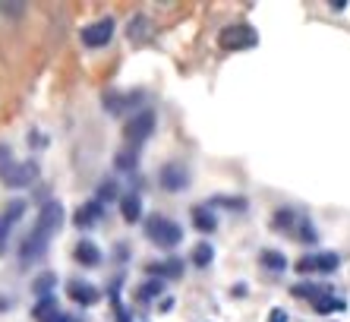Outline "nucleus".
Listing matches in <instances>:
<instances>
[{
    "mask_svg": "<svg viewBox=\"0 0 350 322\" xmlns=\"http://www.w3.org/2000/svg\"><path fill=\"white\" fill-rule=\"evenodd\" d=\"M60 225H64V206H60V202H48L38 215V225H35L32 234L23 240V262H35V259L44 256L51 237L60 231Z\"/></svg>",
    "mask_w": 350,
    "mask_h": 322,
    "instance_id": "nucleus-1",
    "label": "nucleus"
},
{
    "mask_svg": "<svg viewBox=\"0 0 350 322\" xmlns=\"http://www.w3.org/2000/svg\"><path fill=\"white\" fill-rule=\"evenodd\" d=\"M293 297L312 300V310H316L319 316L341 313V310H347V300L334 297V288H328V284H293Z\"/></svg>",
    "mask_w": 350,
    "mask_h": 322,
    "instance_id": "nucleus-2",
    "label": "nucleus"
},
{
    "mask_svg": "<svg viewBox=\"0 0 350 322\" xmlns=\"http://www.w3.org/2000/svg\"><path fill=\"white\" fill-rule=\"evenodd\" d=\"M275 231L287 234V237H293V240H300V243H316V231H312L310 225V218L300 215V212H293V209H281L275 215Z\"/></svg>",
    "mask_w": 350,
    "mask_h": 322,
    "instance_id": "nucleus-3",
    "label": "nucleus"
},
{
    "mask_svg": "<svg viewBox=\"0 0 350 322\" xmlns=\"http://www.w3.org/2000/svg\"><path fill=\"white\" fill-rule=\"evenodd\" d=\"M146 234L155 247H164V250H167V247H177V243L183 240V227H180L177 221H171L167 215H148Z\"/></svg>",
    "mask_w": 350,
    "mask_h": 322,
    "instance_id": "nucleus-4",
    "label": "nucleus"
},
{
    "mask_svg": "<svg viewBox=\"0 0 350 322\" xmlns=\"http://www.w3.org/2000/svg\"><path fill=\"white\" fill-rule=\"evenodd\" d=\"M218 45L224 51H246V48H256L259 45V32L253 25L246 23H237V25H224L218 35Z\"/></svg>",
    "mask_w": 350,
    "mask_h": 322,
    "instance_id": "nucleus-5",
    "label": "nucleus"
},
{
    "mask_svg": "<svg viewBox=\"0 0 350 322\" xmlns=\"http://www.w3.org/2000/svg\"><path fill=\"white\" fill-rule=\"evenodd\" d=\"M152 129H155V114H152V111H139V114H133L130 121H126V127H123V139H126V145L136 152L139 145L152 136Z\"/></svg>",
    "mask_w": 350,
    "mask_h": 322,
    "instance_id": "nucleus-6",
    "label": "nucleus"
},
{
    "mask_svg": "<svg viewBox=\"0 0 350 322\" xmlns=\"http://www.w3.org/2000/svg\"><path fill=\"white\" fill-rule=\"evenodd\" d=\"M0 177L7 186H25L38 177V164L35 161H10V164H0Z\"/></svg>",
    "mask_w": 350,
    "mask_h": 322,
    "instance_id": "nucleus-7",
    "label": "nucleus"
},
{
    "mask_svg": "<svg viewBox=\"0 0 350 322\" xmlns=\"http://www.w3.org/2000/svg\"><path fill=\"white\" fill-rule=\"evenodd\" d=\"M338 266H341V256H338V253H312V256H303L293 269L303 275H328Z\"/></svg>",
    "mask_w": 350,
    "mask_h": 322,
    "instance_id": "nucleus-8",
    "label": "nucleus"
},
{
    "mask_svg": "<svg viewBox=\"0 0 350 322\" xmlns=\"http://www.w3.org/2000/svg\"><path fill=\"white\" fill-rule=\"evenodd\" d=\"M142 101H146V92H130V95H105V108L111 114H139V108H142Z\"/></svg>",
    "mask_w": 350,
    "mask_h": 322,
    "instance_id": "nucleus-9",
    "label": "nucleus"
},
{
    "mask_svg": "<svg viewBox=\"0 0 350 322\" xmlns=\"http://www.w3.org/2000/svg\"><path fill=\"white\" fill-rule=\"evenodd\" d=\"M111 38H114V19L111 16L92 23L89 29H82V41H85L89 48H105Z\"/></svg>",
    "mask_w": 350,
    "mask_h": 322,
    "instance_id": "nucleus-10",
    "label": "nucleus"
},
{
    "mask_svg": "<svg viewBox=\"0 0 350 322\" xmlns=\"http://www.w3.org/2000/svg\"><path fill=\"white\" fill-rule=\"evenodd\" d=\"M189 184V171L183 164H164L161 168V186L164 190H171V193H180V190H187Z\"/></svg>",
    "mask_w": 350,
    "mask_h": 322,
    "instance_id": "nucleus-11",
    "label": "nucleus"
},
{
    "mask_svg": "<svg viewBox=\"0 0 350 322\" xmlns=\"http://www.w3.org/2000/svg\"><path fill=\"white\" fill-rule=\"evenodd\" d=\"M66 294L76 300V304H82V306H92V304H98V288H92V284H85V282H70L66 284Z\"/></svg>",
    "mask_w": 350,
    "mask_h": 322,
    "instance_id": "nucleus-12",
    "label": "nucleus"
},
{
    "mask_svg": "<svg viewBox=\"0 0 350 322\" xmlns=\"http://www.w3.org/2000/svg\"><path fill=\"white\" fill-rule=\"evenodd\" d=\"M76 227H89V225H98L101 221V202H85V206H79L73 215Z\"/></svg>",
    "mask_w": 350,
    "mask_h": 322,
    "instance_id": "nucleus-13",
    "label": "nucleus"
},
{
    "mask_svg": "<svg viewBox=\"0 0 350 322\" xmlns=\"http://www.w3.org/2000/svg\"><path fill=\"white\" fill-rule=\"evenodd\" d=\"M76 262H82V266H101V250L92 240H79L76 243Z\"/></svg>",
    "mask_w": 350,
    "mask_h": 322,
    "instance_id": "nucleus-14",
    "label": "nucleus"
},
{
    "mask_svg": "<svg viewBox=\"0 0 350 322\" xmlns=\"http://www.w3.org/2000/svg\"><path fill=\"white\" fill-rule=\"evenodd\" d=\"M193 225L202 234H212L215 227H218V215H212V209H205V206H196L193 209Z\"/></svg>",
    "mask_w": 350,
    "mask_h": 322,
    "instance_id": "nucleus-15",
    "label": "nucleus"
},
{
    "mask_svg": "<svg viewBox=\"0 0 350 322\" xmlns=\"http://www.w3.org/2000/svg\"><path fill=\"white\" fill-rule=\"evenodd\" d=\"M259 262H262L265 269H271V272H284V269H287L284 253H278V250H262Z\"/></svg>",
    "mask_w": 350,
    "mask_h": 322,
    "instance_id": "nucleus-16",
    "label": "nucleus"
},
{
    "mask_svg": "<svg viewBox=\"0 0 350 322\" xmlns=\"http://www.w3.org/2000/svg\"><path fill=\"white\" fill-rule=\"evenodd\" d=\"M57 313H60V310H57V304H54V297H44L38 306H35V313H32V316H35L38 322H51Z\"/></svg>",
    "mask_w": 350,
    "mask_h": 322,
    "instance_id": "nucleus-17",
    "label": "nucleus"
},
{
    "mask_svg": "<svg viewBox=\"0 0 350 322\" xmlns=\"http://www.w3.org/2000/svg\"><path fill=\"white\" fill-rule=\"evenodd\" d=\"M148 272H152V275H167V278H180L183 266H180L177 259H171V262H152V266H148Z\"/></svg>",
    "mask_w": 350,
    "mask_h": 322,
    "instance_id": "nucleus-18",
    "label": "nucleus"
},
{
    "mask_svg": "<svg viewBox=\"0 0 350 322\" xmlns=\"http://www.w3.org/2000/svg\"><path fill=\"white\" fill-rule=\"evenodd\" d=\"M120 209H123V218H126V221H139V196L126 193L120 199Z\"/></svg>",
    "mask_w": 350,
    "mask_h": 322,
    "instance_id": "nucleus-19",
    "label": "nucleus"
},
{
    "mask_svg": "<svg viewBox=\"0 0 350 322\" xmlns=\"http://www.w3.org/2000/svg\"><path fill=\"white\" fill-rule=\"evenodd\" d=\"M212 256H215V250L208 247V243H199L193 250V266H199V269H205L208 262H212Z\"/></svg>",
    "mask_w": 350,
    "mask_h": 322,
    "instance_id": "nucleus-20",
    "label": "nucleus"
},
{
    "mask_svg": "<svg viewBox=\"0 0 350 322\" xmlns=\"http://www.w3.org/2000/svg\"><path fill=\"white\" fill-rule=\"evenodd\" d=\"M114 164L120 171H133V168H136V152H133V149H126V152H117Z\"/></svg>",
    "mask_w": 350,
    "mask_h": 322,
    "instance_id": "nucleus-21",
    "label": "nucleus"
},
{
    "mask_svg": "<svg viewBox=\"0 0 350 322\" xmlns=\"http://www.w3.org/2000/svg\"><path fill=\"white\" fill-rule=\"evenodd\" d=\"M161 288H164L161 282H146L142 288H139L136 297H139V300H152V297H158V294H161Z\"/></svg>",
    "mask_w": 350,
    "mask_h": 322,
    "instance_id": "nucleus-22",
    "label": "nucleus"
},
{
    "mask_svg": "<svg viewBox=\"0 0 350 322\" xmlns=\"http://www.w3.org/2000/svg\"><path fill=\"white\" fill-rule=\"evenodd\" d=\"M32 288H35V294H44V297H51V288H54V275H51V272L41 275V278L32 284Z\"/></svg>",
    "mask_w": 350,
    "mask_h": 322,
    "instance_id": "nucleus-23",
    "label": "nucleus"
},
{
    "mask_svg": "<svg viewBox=\"0 0 350 322\" xmlns=\"http://www.w3.org/2000/svg\"><path fill=\"white\" fill-rule=\"evenodd\" d=\"M10 227H13V225H10L7 218L0 215V250H3V247H7V237H10Z\"/></svg>",
    "mask_w": 350,
    "mask_h": 322,
    "instance_id": "nucleus-24",
    "label": "nucleus"
},
{
    "mask_svg": "<svg viewBox=\"0 0 350 322\" xmlns=\"http://www.w3.org/2000/svg\"><path fill=\"white\" fill-rule=\"evenodd\" d=\"M114 196H117L114 184H101V199H114Z\"/></svg>",
    "mask_w": 350,
    "mask_h": 322,
    "instance_id": "nucleus-25",
    "label": "nucleus"
},
{
    "mask_svg": "<svg viewBox=\"0 0 350 322\" xmlns=\"http://www.w3.org/2000/svg\"><path fill=\"white\" fill-rule=\"evenodd\" d=\"M269 322H287V313H284V310H271Z\"/></svg>",
    "mask_w": 350,
    "mask_h": 322,
    "instance_id": "nucleus-26",
    "label": "nucleus"
},
{
    "mask_svg": "<svg viewBox=\"0 0 350 322\" xmlns=\"http://www.w3.org/2000/svg\"><path fill=\"white\" fill-rule=\"evenodd\" d=\"M51 322H76V319H70V316H64V313H57V316H54V319H51Z\"/></svg>",
    "mask_w": 350,
    "mask_h": 322,
    "instance_id": "nucleus-27",
    "label": "nucleus"
}]
</instances>
